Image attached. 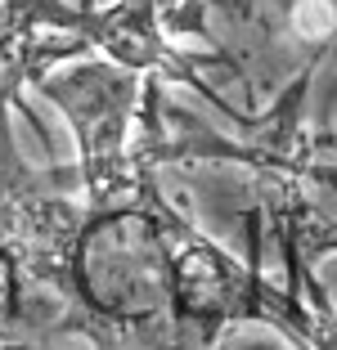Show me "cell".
<instances>
[{
    "label": "cell",
    "instance_id": "7a4b0ae2",
    "mask_svg": "<svg viewBox=\"0 0 337 350\" xmlns=\"http://www.w3.org/2000/svg\"><path fill=\"white\" fill-rule=\"evenodd\" d=\"M86 14L90 0H0V113L54 63L90 54Z\"/></svg>",
    "mask_w": 337,
    "mask_h": 350
},
{
    "label": "cell",
    "instance_id": "3957f363",
    "mask_svg": "<svg viewBox=\"0 0 337 350\" xmlns=\"http://www.w3.org/2000/svg\"><path fill=\"white\" fill-rule=\"evenodd\" d=\"M0 350H41V341H0Z\"/></svg>",
    "mask_w": 337,
    "mask_h": 350
},
{
    "label": "cell",
    "instance_id": "6da1fadb",
    "mask_svg": "<svg viewBox=\"0 0 337 350\" xmlns=\"http://www.w3.org/2000/svg\"><path fill=\"white\" fill-rule=\"evenodd\" d=\"M166 31L203 36L256 108L297 77L324 85V99L337 94V0H180Z\"/></svg>",
    "mask_w": 337,
    "mask_h": 350
}]
</instances>
